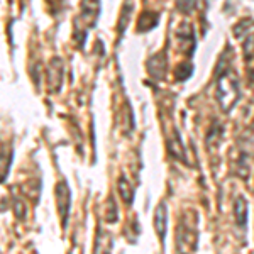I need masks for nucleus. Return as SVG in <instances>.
I'll return each instance as SVG.
<instances>
[{
    "instance_id": "nucleus-2",
    "label": "nucleus",
    "mask_w": 254,
    "mask_h": 254,
    "mask_svg": "<svg viewBox=\"0 0 254 254\" xmlns=\"http://www.w3.org/2000/svg\"><path fill=\"white\" fill-rule=\"evenodd\" d=\"M196 243H198V232L195 224H180L178 234H176V244H178L180 254H195Z\"/></svg>"
},
{
    "instance_id": "nucleus-4",
    "label": "nucleus",
    "mask_w": 254,
    "mask_h": 254,
    "mask_svg": "<svg viewBox=\"0 0 254 254\" xmlns=\"http://www.w3.org/2000/svg\"><path fill=\"white\" fill-rule=\"evenodd\" d=\"M147 71L153 78L156 80H163L166 73V58L165 55H154L153 58L147 60Z\"/></svg>"
},
{
    "instance_id": "nucleus-9",
    "label": "nucleus",
    "mask_w": 254,
    "mask_h": 254,
    "mask_svg": "<svg viewBox=\"0 0 254 254\" xmlns=\"http://www.w3.org/2000/svg\"><path fill=\"white\" fill-rule=\"evenodd\" d=\"M234 217H236V224L239 227H246L248 224V203H246L244 196H237L234 202Z\"/></svg>"
},
{
    "instance_id": "nucleus-7",
    "label": "nucleus",
    "mask_w": 254,
    "mask_h": 254,
    "mask_svg": "<svg viewBox=\"0 0 254 254\" xmlns=\"http://www.w3.org/2000/svg\"><path fill=\"white\" fill-rule=\"evenodd\" d=\"M10 163H12V146L3 144L0 149V183L5 182L7 175L10 171Z\"/></svg>"
},
{
    "instance_id": "nucleus-1",
    "label": "nucleus",
    "mask_w": 254,
    "mask_h": 254,
    "mask_svg": "<svg viewBox=\"0 0 254 254\" xmlns=\"http://www.w3.org/2000/svg\"><path fill=\"white\" fill-rule=\"evenodd\" d=\"M215 80H217V100L225 112L231 110L232 105L239 98V81L236 73L231 69V64L225 63V55L220 58L215 68Z\"/></svg>"
},
{
    "instance_id": "nucleus-8",
    "label": "nucleus",
    "mask_w": 254,
    "mask_h": 254,
    "mask_svg": "<svg viewBox=\"0 0 254 254\" xmlns=\"http://www.w3.org/2000/svg\"><path fill=\"white\" fill-rule=\"evenodd\" d=\"M93 254H112V236L107 231H98Z\"/></svg>"
},
{
    "instance_id": "nucleus-5",
    "label": "nucleus",
    "mask_w": 254,
    "mask_h": 254,
    "mask_svg": "<svg viewBox=\"0 0 254 254\" xmlns=\"http://www.w3.org/2000/svg\"><path fill=\"white\" fill-rule=\"evenodd\" d=\"M49 90L56 92L60 90V85H61V78H63V63H61L60 58H55L49 63Z\"/></svg>"
},
{
    "instance_id": "nucleus-11",
    "label": "nucleus",
    "mask_w": 254,
    "mask_h": 254,
    "mask_svg": "<svg viewBox=\"0 0 254 254\" xmlns=\"http://www.w3.org/2000/svg\"><path fill=\"white\" fill-rule=\"evenodd\" d=\"M158 14H153V12H144V14L139 17V22H137V29L139 31H149L153 29L154 26L158 24Z\"/></svg>"
},
{
    "instance_id": "nucleus-10",
    "label": "nucleus",
    "mask_w": 254,
    "mask_h": 254,
    "mask_svg": "<svg viewBox=\"0 0 254 254\" xmlns=\"http://www.w3.org/2000/svg\"><path fill=\"white\" fill-rule=\"evenodd\" d=\"M119 193H121L122 200L127 203V205H130L134 200V188L132 185L129 183V180L126 178V176H121L119 178Z\"/></svg>"
},
{
    "instance_id": "nucleus-6",
    "label": "nucleus",
    "mask_w": 254,
    "mask_h": 254,
    "mask_svg": "<svg viewBox=\"0 0 254 254\" xmlns=\"http://www.w3.org/2000/svg\"><path fill=\"white\" fill-rule=\"evenodd\" d=\"M166 205L165 203H159L154 210V229H156V234L161 239V243L166 237V225H168V219H166Z\"/></svg>"
},
{
    "instance_id": "nucleus-12",
    "label": "nucleus",
    "mask_w": 254,
    "mask_h": 254,
    "mask_svg": "<svg viewBox=\"0 0 254 254\" xmlns=\"http://www.w3.org/2000/svg\"><path fill=\"white\" fill-rule=\"evenodd\" d=\"M175 144L170 147L171 149V154L176 158V159H183L185 161V156H183V146H182V139H180L178 132H175V137H173Z\"/></svg>"
},
{
    "instance_id": "nucleus-3",
    "label": "nucleus",
    "mask_w": 254,
    "mask_h": 254,
    "mask_svg": "<svg viewBox=\"0 0 254 254\" xmlns=\"http://www.w3.org/2000/svg\"><path fill=\"white\" fill-rule=\"evenodd\" d=\"M56 203H58V214L61 219V227H66L68 215H69V203H71V193L66 182H60L55 188Z\"/></svg>"
},
{
    "instance_id": "nucleus-13",
    "label": "nucleus",
    "mask_w": 254,
    "mask_h": 254,
    "mask_svg": "<svg viewBox=\"0 0 254 254\" xmlns=\"http://www.w3.org/2000/svg\"><path fill=\"white\" fill-rule=\"evenodd\" d=\"M105 219H107L109 222H116L117 220V207H116V203H114L112 196H110L107 202V214H105Z\"/></svg>"
}]
</instances>
